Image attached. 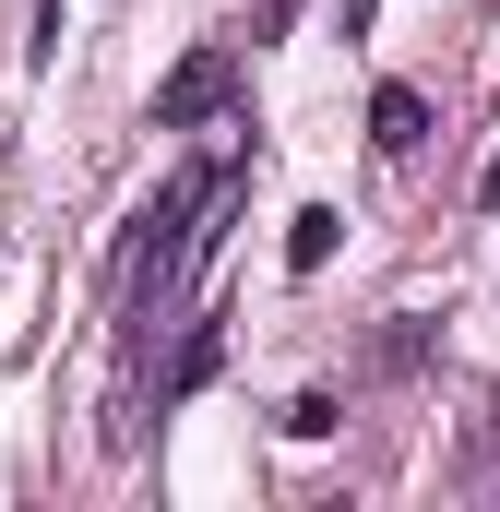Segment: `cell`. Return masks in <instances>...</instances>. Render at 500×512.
<instances>
[{"label": "cell", "mask_w": 500, "mask_h": 512, "mask_svg": "<svg viewBox=\"0 0 500 512\" xmlns=\"http://www.w3.org/2000/svg\"><path fill=\"white\" fill-rule=\"evenodd\" d=\"M334 239H346V215H334V203H298V215H286V262H298V274H322Z\"/></svg>", "instance_id": "obj_4"}, {"label": "cell", "mask_w": 500, "mask_h": 512, "mask_svg": "<svg viewBox=\"0 0 500 512\" xmlns=\"http://www.w3.org/2000/svg\"><path fill=\"white\" fill-rule=\"evenodd\" d=\"M227 96H239V48L215 36V48H191V60L155 84V131H203L215 108H227Z\"/></svg>", "instance_id": "obj_1"}, {"label": "cell", "mask_w": 500, "mask_h": 512, "mask_svg": "<svg viewBox=\"0 0 500 512\" xmlns=\"http://www.w3.org/2000/svg\"><path fill=\"white\" fill-rule=\"evenodd\" d=\"M477 203H500V155H489V167H477Z\"/></svg>", "instance_id": "obj_5"}, {"label": "cell", "mask_w": 500, "mask_h": 512, "mask_svg": "<svg viewBox=\"0 0 500 512\" xmlns=\"http://www.w3.org/2000/svg\"><path fill=\"white\" fill-rule=\"evenodd\" d=\"M215 370H227V322H191V334H179V358H167V393H203Z\"/></svg>", "instance_id": "obj_3"}, {"label": "cell", "mask_w": 500, "mask_h": 512, "mask_svg": "<svg viewBox=\"0 0 500 512\" xmlns=\"http://www.w3.org/2000/svg\"><path fill=\"white\" fill-rule=\"evenodd\" d=\"M370 143L381 155H417V143H429V96H417V84H381L370 96Z\"/></svg>", "instance_id": "obj_2"}]
</instances>
